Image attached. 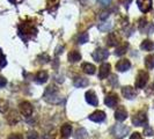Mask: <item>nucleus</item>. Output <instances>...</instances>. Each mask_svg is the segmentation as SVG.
<instances>
[{"instance_id":"nucleus-40","label":"nucleus","mask_w":154,"mask_h":139,"mask_svg":"<svg viewBox=\"0 0 154 139\" xmlns=\"http://www.w3.org/2000/svg\"><path fill=\"white\" fill-rule=\"evenodd\" d=\"M109 15H110L109 12H102L100 15H99V17H100L101 20H106V19H108L109 17Z\"/></svg>"},{"instance_id":"nucleus-11","label":"nucleus","mask_w":154,"mask_h":139,"mask_svg":"<svg viewBox=\"0 0 154 139\" xmlns=\"http://www.w3.org/2000/svg\"><path fill=\"white\" fill-rule=\"evenodd\" d=\"M137 4L143 13H147L152 9V0H137Z\"/></svg>"},{"instance_id":"nucleus-26","label":"nucleus","mask_w":154,"mask_h":139,"mask_svg":"<svg viewBox=\"0 0 154 139\" xmlns=\"http://www.w3.org/2000/svg\"><path fill=\"white\" fill-rule=\"evenodd\" d=\"M144 63H145V66L148 70L154 69V54H148V56H146Z\"/></svg>"},{"instance_id":"nucleus-42","label":"nucleus","mask_w":154,"mask_h":139,"mask_svg":"<svg viewBox=\"0 0 154 139\" xmlns=\"http://www.w3.org/2000/svg\"><path fill=\"white\" fill-rule=\"evenodd\" d=\"M130 139H144V138L141 137V134H140V133H138V132H134L131 137H130Z\"/></svg>"},{"instance_id":"nucleus-24","label":"nucleus","mask_w":154,"mask_h":139,"mask_svg":"<svg viewBox=\"0 0 154 139\" xmlns=\"http://www.w3.org/2000/svg\"><path fill=\"white\" fill-rule=\"evenodd\" d=\"M82 70H84V72H85L86 74H94L95 73V66L93 65V64H89V63H84L82 64Z\"/></svg>"},{"instance_id":"nucleus-7","label":"nucleus","mask_w":154,"mask_h":139,"mask_svg":"<svg viewBox=\"0 0 154 139\" xmlns=\"http://www.w3.org/2000/svg\"><path fill=\"white\" fill-rule=\"evenodd\" d=\"M122 94H123L124 97L128 99V100H133L137 96L136 89L133 87H131V86H124L123 88H122Z\"/></svg>"},{"instance_id":"nucleus-13","label":"nucleus","mask_w":154,"mask_h":139,"mask_svg":"<svg viewBox=\"0 0 154 139\" xmlns=\"http://www.w3.org/2000/svg\"><path fill=\"white\" fill-rule=\"evenodd\" d=\"M115 118L119 122H123L128 118V111H126V109L124 108L123 106L117 108V110L115 111Z\"/></svg>"},{"instance_id":"nucleus-8","label":"nucleus","mask_w":154,"mask_h":139,"mask_svg":"<svg viewBox=\"0 0 154 139\" xmlns=\"http://www.w3.org/2000/svg\"><path fill=\"white\" fill-rule=\"evenodd\" d=\"M20 111L23 116L26 117H29L32 114V106H31L30 102L28 101H24V102H21L20 103Z\"/></svg>"},{"instance_id":"nucleus-1","label":"nucleus","mask_w":154,"mask_h":139,"mask_svg":"<svg viewBox=\"0 0 154 139\" xmlns=\"http://www.w3.org/2000/svg\"><path fill=\"white\" fill-rule=\"evenodd\" d=\"M44 100L49 103H52V104H59L64 101V97L63 95H60V93L58 91V88L56 86L50 85L44 92V95H43Z\"/></svg>"},{"instance_id":"nucleus-17","label":"nucleus","mask_w":154,"mask_h":139,"mask_svg":"<svg viewBox=\"0 0 154 139\" xmlns=\"http://www.w3.org/2000/svg\"><path fill=\"white\" fill-rule=\"evenodd\" d=\"M73 84H74L75 87L82 88V87H86V86L89 85V81H88V79H86L84 77H75V79L73 80Z\"/></svg>"},{"instance_id":"nucleus-3","label":"nucleus","mask_w":154,"mask_h":139,"mask_svg":"<svg viewBox=\"0 0 154 139\" xmlns=\"http://www.w3.org/2000/svg\"><path fill=\"white\" fill-rule=\"evenodd\" d=\"M129 131H130V129L126 125H123V124H117L112 129V133H114V136L117 139H121L125 137L129 133Z\"/></svg>"},{"instance_id":"nucleus-27","label":"nucleus","mask_w":154,"mask_h":139,"mask_svg":"<svg viewBox=\"0 0 154 139\" xmlns=\"http://www.w3.org/2000/svg\"><path fill=\"white\" fill-rule=\"evenodd\" d=\"M128 48H129V44L125 42V43H123L122 45H119V46H117V48H116L115 54H116V56H123V54L126 52Z\"/></svg>"},{"instance_id":"nucleus-43","label":"nucleus","mask_w":154,"mask_h":139,"mask_svg":"<svg viewBox=\"0 0 154 139\" xmlns=\"http://www.w3.org/2000/svg\"><path fill=\"white\" fill-rule=\"evenodd\" d=\"M7 84V80L5 79L4 77H0V88H2V87H5Z\"/></svg>"},{"instance_id":"nucleus-12","label":"nucleus","mask_w":154,"mask_h":139,"mask_svg":"<svg viewBox=\"0 0 154 139\" xmlns=\"http://www.w3.org/2000/svg\"><path fill=\"white\" fill-rule=\"evenodd\" d=\"M139 30L143 31V32H146V34H151L154 30V26L151 23L146 22L144 19H141L139 21Z\"/></svg>"},{"instance_id":"nucleus-31","label":"nucleus","mask_w":154,"mask_h":139,"mask_svg":"<svg viewBox=\"0 0 154 139\" xmlns=\"http://www.w3.org/2000/svg\"><path fill=\"white\" fill-rule=\"evenodd\" d=\"M8 109V102L6 100L0 99V113H6Z\"/></svg>"},{"instance_id":"nucleus-44","label":"nucleus","mask_w":154,"mask_h":139,"mask_svg":"<svg viewBox=\"0 0 154 139\" xmlns=\"http://www.w3.org/2000/svg\"><path fill=\"white\" fill-rule=\"evenodd\" d=\"M131 1H132V0H121V2H122V4H124V6H125L126 8L129 7V5L131 4Z\"/></svg>"},{"instance_id":"nucleus-21","label":"nucleus","mask_w":154,"mask_h":139,"mask_svg":"<svg viewBox=\"0 0 154 139\" xmlns=\"http://www.w3.org/2000/svg\"><path fill=\"white\" fill-rule=\"evenodd\" d=\"M79 60H81V54L77 50H73L69 54V62L71 63H77Z\"/></svg>"},{"instance_id":"nucleus-30","label":"nucleus","mask_w":154,"mask_h":139,"mask_svg":"<svg viewBox=\"0 0 154 139\" xmlns=\"http://www.w3.org/2000/svg\"><path fill=\"white\" fill-rule=\"evenodd\" d=\"M88 39H89L88 34H87V32H82V34L78 37V43H79V44H85L86 42H88Z\"/></svg>"},{"instance_id":"nucleus-19","label":"nucleus","mask_w":154,"mask_h":139,"mask_svg":"<svg viewBox=\"0 0 154 139\" xmlns=\"http://www.w3.org/2000/svg\"><path fill=\"white\" fill-rule=\"evenodd\" d=\"M48 78H49V74H48L46 71H39L38 73L36 74V77H35V80L38 84H44V82H46Z\"/></svg>"},{"instance_id":"nucleus-15","label":"nucleus","mask_w":154,"mask_h":139,"mask_svg":"<svg viewBox=\"0 0 154 139\" xmlns=\"http://www.w3.org/2000/svg\"><path fill=\"white\" fill-rule=\"evenodd\" d=\"M86 101H87V103H89V104H92L94 107H96L97 106V103H99V101H97V96H96V94L94 91H88V92H86Z\"/></svg>"},{"instance_id":"nucleus-45","label":"nucleus","mask_w":154,"mask_h":139,"mask_svg":"<svg viewBox=\"0 0 154 139\" xmlns=\"http://www.w3.org/2000/svg\"><path fill=\"white\" fill-rule=\"evenodd\" d=\"M9 2H12V4H14V5H17V4H20V2H22L23 0H8Z\"/></svg>"},{"instance_id":"nucleus-18","label":"nucleus","mask_w":154,"mask_h":139,"mask_svg":"<svg viewBox=\"0 0 154 139\" xmlns=\"http://www.w3.org/2000/svg\"><path fill=\"white\" fill-rule=\"evenodd\" d=\"M19 121H20V117L17 115V113H16L15 110H12L7 116V122L11 124V125H14V124H16Z\"/></svg>"},{"instance_id":"nucleus-29","label":"nucleus","mask_w":154,"mask_h":139,"mask_svg":"<svg viewBox=\"0 0 154 139\" xmlns=\"http://www.w3.org/2000/svg\"><path fill=\"white\" fill-rule=\"evenodd\" d=\"M116 44H117V36H116V34H114V32L109 34V36L107 37V45L115 46Z\"/></svg>"},{"instance_id":"nucleus-5","label":"nucleus","mask_w":154,"mask_h":139,"mask_svg":"<svg viewBox=\"0 0 154 139\" xmlns=\"http://www.w3.org/2000/svg\"><path fill=\"white\" fill-rule=\"evenodd\" d=\"M132 123L134 124L136 126H143L147 123V115L145 111L140 110L138 111L136 115L132 117Z\"/></svg>"},{"instance_id":"nucleus-25","label":"nucleus","mask_w":154,"mask_h":139,"mask_svg":"<svg viewBox=\"0 0 154 139\" xmlns=\"http://www.w3.org/2000/svg\"><path fill=\"white\" fill-rule=\"evenodd\" d=\"M87 136H88V133L86 131V129L79 128V129H77L75 133H74V139H86Z\"/></svg>"},{"instance_id":"nucleus-46","label":"nucleus","mask_w":154,"mask_h":139,"mask_svg":"<svg viewBox=\"0 0 154 139\" xmlns=\"http://www.w3.org/2000/svg\"><path fill=\"white\" fill-rule=\"evenodd\" d=\"M153 104H154V102H153Z\"/></svg>"},{"instance_id":"nucleus-41","label":"nucleus","mask_w":154,"mask_h":139,"mask_svg":"<svg viewBox=\"0 0 154 139\" xmlns=\"http://www.w3.org/2000/svg\"><path fill=\"white\" fill-rule=\"evenodd\" d=\"M102 6H109L111 4V0H97Z\"/></svg>"},{"instance_id":"nucleus-37","label":"nucleus","mask_w":154,"mask_h":139,"mask_svg":"<svg viewBox=\"0 0 154 139\" xmlns=\"http://www.w3.org/2000/svg\"><path fill=\"white\" fill-rule=\"evenodd\" d=\"M117 79H118V78L116 77L115 74H111V76H110V82L114 86H117L118 85V80H117Z\"/></svg>"},{"instance_id":"nucleus-2","label":"nucleus","mask_w":154,"mask_h":139,"mask_svg":"<svg viewBox=\"0 0 154 139\" xmlns=\"http://www.w3.org/2000/svg\"><path fill=\"white\" fill-rule=\"evenodd\" d=\"M36 34H37V29L34 26V23L24 22L19 26V35L24 41H28L29 39H32L34 36H36Z\"/></svg>"},{"instance_id":"nucleus-38","label":"nucleus","mask_w":154,"mask_h":139,"mask_svg":"<svg viewBox=\"0 0 154 139\" xmlns=\"http://www.w3.org/2000/svg\"><path fill=\"white\" fill-rule=\"evenodd\" d=\"M146 94L147 95H152V94H154V82L153 84H151L148 88H146Z\"/></svg>"},{"instance_id":"nucleus-10","label":"nucleus","mask_w":154,"mask_h":139,"mask_svg":"<svg viewBox=\"0 0 154 139\" xmlns=\"http://www.w3.org/2000/svg\"><path fill=\"white\" fill-rule=\"evenodd\" d=\"M117 102H118V96H117V94H115V93H109L108 95L106 96V99H104V103L108 106L109 108L116 107Z\"/></svg>"},{"instance_id":"nucleus-32","label":"nucleus","mask_w":154,"mask_h":139,"mask_svg":"<svg viewBox=\"0 0 154 139\" xmlns=\"http://www.w3.org/2000/svg\"><path fill=\"white\" fill-rule=\"evenodd\" d=\"M37 59L39 60L41 64H46V63L50 60V57H49L46 54H41L38 57H37Z\"/></svg>"},{"instance_id":"nucleus-39","label":"nucleus","mask_w":154,"mask_h":139,"mask_svg":"<svg viewBox=\"0 0 154 139\" xmlns=\"http://www.w3.org/2000/svg\"><path fill=\"white\" fill-rule=\"evenodd\" d=\"M8 139H22V136H21L20 133H12V134L8 137Z\"/></svg>"},{"instance_id":"nucleus-22","label":"nucleus","mask_w":154,"mask_h":139,"mask_svg":"<svg viewBox=\"0 0 154 139\" xmlns=\"http://www.w3.org/2000/svg\"><path fill=\"white\" fill-rule=\"evenodd\" d=\"M140 49L144 50V51H152L154 49V43L152 41H149V39H145L140 44Z\"/></svg>"},{"instance_id":"nucleus-34","label":"nucleus","mask_w":154,"mask_h":139,"mask_svg":"<svg viewBox=\"0 0 154 139\" xmlns=\"http://www.w3.org/2000/svg\"><path fill=\"white\" fill-rule=\"evenodd\" d=\"M144 134L147 136V137H151V136H154V130L151 128V126H148L146 125L145 128H144Z\"/></svg>"},{"instance_id":"nucleus-16","label":"nucleus","mask_w":154,"mask_h":139,"mask_svg":"<svg viewBox=\"0 0 154 139\" xmlns=\"http://www.w3.org/2000/svg\"><path fill=\"white\" fill-rule=\"evenodd\" d=\"M131 67V63L128 59H121L119 62L116 64V69L118 70L119 72H125Z\"/></svg>"},{"instance_id":"nucleus-35","label":"nucleus","mask_w":154,"mask_h":139,"mask_svg":"<svg viewBox=\"0 0 154 139\" xmlns=\"http://www.w3.org/2000/svg\"><path fill=\"white\" fill-rule=\"evenodd\" d=\"M27 138L28 139H39L38 133L36 131H29L28 134H27Z\"/></svg>"},{"instance_id":"nucleus-33","label":"nucleus","mask_w":154,"mask_h":139,"mask_svg":"<svg viewBox=\"0 0 154 139\" xmlns=\"http://www.w3.org/2000/svg\"><path fill=\"white\" fill-rule=\"evenodd\" d=\"M6 65H7V60H6V57H5V54H2L1 49H0V70L4 69V67H5Z\"/></svg>"},{"instance_id":"nucleus-36","label":"nucleus","mask_w":154,"mask_h":139,"mask_svg":"<svg viewBox=\"0 0 154 139\" xmlns=\"http://www.w3.org/2000/svg\"><path fill=\"white\" fill-rule=\"evenodd\" d=\"M56 138V131L51 130L50 132H48L46 134H44V139H54Z\"/></svg>"},{"instance_id":"nucleus-28","label":"nucleus","mask_w":154,"mask_h":139,"mask_svg":"<svg viewBox=\"0 0 154 139\" xmlns=\"http://www.w3.org/2000/svg\"><path fill=\"white\" fill-rule=\"evenodd\" d=\"M111 28H112V22H110V21H104L99 24V30L103 31V32L109 31Z\"/></svg>"},{"instance_id":"nucleus-20","label":"nucleus","mask_w":154,"mask_h":139,"mask_svg":"<svg viewBox=\"0 0 154 139\" xmlns=\"http://www.w3.org/2000/svg\"><path fill=\"white\" fill-rule=\"evenodd\" d=\"M60 133H62L63 138H69V136H71V133H72V126H71V124L69 123L64 124L62 126V129H60Z\"/></svg>"},{"instance_id":"nucleus-9","label":"nucleus","mask_w":154,"mask_h":139,"mask_svg":"<svg viewBox=\"0 0 154 139\" xmlns=\"http://www.w3.org/2000/svg\"><path fill=\"white\" fill-rule=\"evenodd\" d=\"M88 118L91 121H93V122L100 123V122H103L106 119V113L102 111V110H96V111H94L93 114H91V115L88 116Z\"/></svg>"},{"instance_id":"nucleus-6","label":"nucleus","mask_w":154,"mask_h":139,"mask_svg":"<svg viewBox=\"0 0 154 139\" xmlns=\"http://www.w3.org/2000/svg\"><path fill=\"white\" fill-rule=\"evenodd\" d=\"M92 56H93V58H94V60H96V62H103V60H106L109 57V51L106 50V49L99 48V49H96V50L93 52Z\"/></svg>"},{"instance_id":"nucleus-23","label":"nucleus","mask_w":154,"mask_h":139,"mask_svg":"<svg viewBox=\"0 0 154 139\" xmlns=\"http://www.w3.org/2000/svg\"><path fill=\"white\" fill-rule=\"evenodd\" d=\"M59 5V0H48L46 1V9L49 12H54Z\"/></svg>"},{"instance_id":"nucleus-14","label":"nucleus","mask_w":154,"mask_h":139,"mask_svg":"<svg viewBox=\"0 0 154 139\" xmlns=\"http://www.w3.org/2000/svg\"><path fill=\"white\" fill-rule=\"evenodd\" d=\"M110 69H111L110 64L103 63L100 66V70H99V78L100 79H106L109 76V73H110Z\"/></svg>"},{"instance_id":"nucleus-4","label":"nucleus","mask_w":154,"mask_h":139,"mask_svg":"<svg viewBox=\"0 0 154 139\" xmlns=\"http://www.w3.org/2000/svg\"><path fill=\"white\" fill-rule=\"evenodd\" d=\"M148 81V73L144 70H140L136 78V87L137 88H144Z\"/></svg>"}]
</instances>
